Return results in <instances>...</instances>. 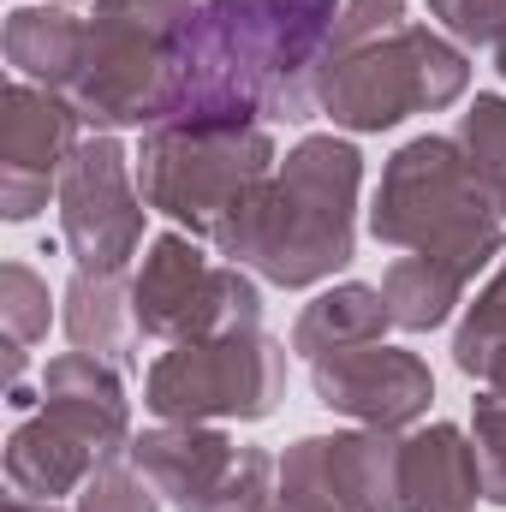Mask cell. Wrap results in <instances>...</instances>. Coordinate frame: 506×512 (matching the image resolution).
I'll use <instances>...</instances> for the list:
<instances>
[{"label": "cell", "instance_id": "1", "mask_svg": "<svg viewBox=\"0 0 506 512\" xmlns=\"http://www.w3.org/2000/svg\"><path fill=\"white\" fill-rule=\"evenodd\" d=\"M340 0H209L167 42V96L155 126L310 120L316 72Z\"/></svg>", "mask_w": 506, "mask_h": 512}, {"label": "cell", "instance_id": "2", "mask_svg": "<svg viewBox=\"0 0 506 512\" xmlns=\"http://www.w3.org/2000/svg\"><path fill=\"white\" fill-rule=\"evenodd\" d=\"M352 191L358 149L310 137L286 155L274 185H256L239 203L215 245L233 262H256L274 286H310L352 262Z\"/></svg>", "mask_w": 506, "mask_h": 512}, {"label": "cell", "instance_id": "3", "mask_svg": "<svg viewBox=\"0 0 506 512\" xmlns=\"http://www.w3.org/2000/svg\"><path fill=\"white\" fill-rule=\"evenodd\" d=\"M501 221L506 197L471 161H459V143L417 137L393 155V167L381 179L370 233L387 245H411V251L435 256L471 280L501 251Z\"/></svg>", "mask_w": 506, "mask_h": 512}, {"label": "cell", "instance_id": "4", "mask_svg": "<svg viewBox=\"0 0 506 512\" xmlns=\"http://www.w3.org/2000/svg\"><path fill=\"white\" fill-rule=\"evenodd\" d=\"M459 90H465V54L417 24H399L376 42L322 54V72H316V102L352 131L399 126L405 114L441 108Z\"/></svg>", "mask_w": 506, "mask_h": 512}, {"label": "cell", "instance_id": "5", "mask_svg": "<svg viewBox=\"0 0 506 512\" xmlns=\"http://www.w3.org/2000/svg\"><path fill=\"white\" fill-rule=\"evenodd\" d=\"M268 137L256 126H155L143 143V197L185 221L191 233L221 239L239 203L268 179Z\"/></svg>", "mask_w": 506, "mask_h": 512}, {"label": "cell", "instance_id": "6", "mask_svg": "<svg viewBox=\"0 0 506 512\" xmlns=\"http://www.w3.org/2000/svg\"><path fill=\"white\" fill-rule=\"evenodd\" d=\"M286 376V352L256 334L227 328L209 340H185L149 370V411L197 423V417H268Z\"/></svg>", "mask_w": 506, "mask_h": 512}, {"label": "cell", "instance_id": "7", "mask_svg": "<svg viewBox=\"0 0 506 512\" xmlns=\"http://www.w3.org/2000/svg\"><path fill=\"white\" fill-rule=\"evenodd\" d=\"M256 286L233 268H209L185 239H161L137 286H131V322L143 334L167 340H209L227 328H256Z\"/></svg>", "mask_w": 506, "mask_h": 512}, {"label": "cell", "instance_id": "8", "mask_svg": "<svg viewBox=\"0 0 506 512\" xmlns=\"http://www.w3.org/2000/svg\"><path fill=\"white\" fill-rule=\"evenodd\" d=\"M131 453H137V471L179 501V512H262L268 471H274L268 453L233 447L227 435H209V429H161V435H143Z\"/></svg>", "mask_w": 506, "mask_h": 512}, {"label": "cell", "instance_id": "9", "mask_svg": "<svg viewBox=\"0 0 506 512\" xmlns=\"http://www.w3.org/2000/svg\"><path fill=\"white\" fill-rule=\"evenodd\" d=\"M60 203H66V245L78 256V268L120 274L126 256L137 251L143 209H137V197L126 185V149L114 137H96V143L72 149Z\"/></svg>", "mask_w": 506, "mask_h": 512}, {"label": "cell", "instance_id": "10", "mask_svg": "<svg viewBox=\"0 0 506 512\" xmlns=\"http://www.w3.org/2000/svg\"><path fill=\"white\" fill-rule=\"evenodd\" d=\"M316 393L328 411H352L376 429H399L429 405V370L393 346H346L316 358Z\"/></svg>", "mask_w": 506, "mask_h": 512}, {"label": "cell", "instance_id": "11", "mask_svg": "<svg viewBox=\"0 0 506 512\" xmlns=\"http://www.w3.org/2000/svg\"><path fill=\"white\" fill-rule=\"evenodd\" d=\"M72 120H78L72 108L24 84L6 96V221H30L36 203L48 197V173L72 149Z\"/></svg>", "mask_w": 506, "mask_h": 512}, {"label": "cell", "instance_id": "12", "mask_svg": "<svg viewBox=\"0 0 506 512\" xmlns=\"http://www.w3.org/2000/svg\"><path fill=\"white\" fill-rule=\"evenodd\" d=\"M483 495V465L453 423L399 441V512H471Z\"/></svg>", "mask_w": 506, "mask_h": 512}, {"label": "cell", "instance_id": "13", "mask_svg": "<svg viewBox=\"0 0 506 512\" xmlns=\"http://www.w3.org/2000/svg\"><path fill=\"white\" fill-rule=\"evenodd\" d=\"M48 417H54L60 429H72L78 441H90L96 453H114V441L126 435L120 382H114L90 352H72V358L48 364Z\"/></svg>", "mask_w": 506, "mask_h": 512}, {"label": "cell", "instance_id": "14", "mask_svg": "<svg viewBox=\"0 0 506 512\" xmlns=\"http://www.w3.org/2000/svg\"><path fill=\"white\" fill-rule=\"evenodd\" d=\"M387 322H393V316H387V298H381V292H370V286H340V292L316 298V304L298 316L292 346H298L304 358H328V352L381 340Z\"/></svg>", "mask_w": 506, "mask_h": 512}, {"label": "cell", "instance_id": "15", "mask_svg": "<svg viewBox=\"0 0 506 512\" xmlns=\"http://www.w3.org/2000/svg\"><path fill=\"white\" fill-rule=\"evenodd\" d=\"M6 465H12V483L24 495H48L54 501L60 489H72L90 471V441H78L72 429H60L54 417H42V423H24L12 435Z\"/></svg>", "mask_w": 506, "mask_h": 512}, {"label": "cell", "instance_id": "16", "mask_svg": "<svg viewBox=\"0 0 506 512\" xmlns=\"http://www.w3.org/2000/svg\"><path fill=\"white\" fill-rule=\"evenodd\" d=\"M459 292H465V274H453L435 256H399L387 268V286H381L387 316L399 328H435V322H447V310L459 304Z\"/></svg>", "mask_w": 506, "mask_h": 512}, {"label": "cell", "instance_id": "17", "mask_svg": "<svg viewBox=\"0 0 506 512\" xmlns=\"http://www.w3.org/2000/svg\"><path fill=\"white\" fill-rule=\"evenodd\" d=\"M84 42L90 30H78L66 12H18L12 18V66H24L30 78H48V84H72L78 66H84Z\"/></svg>", "mask_w": 506, "mask_h": 512}, {"label": "cell", "instance_id": "18", "mask_svg": "<svg viewBox=\"0 0 506 512\" xmlns=\"http://www.w3.org/2000/svg\"><path fill=\"white\" fill-rule=\"evenodd\" d=\"M114 304H120V292H114V274H96V280H90V268H78V280H72V310H66V328H72L78 352H90V358H96V352H108V358L131 364V328H120Z\"/></svg>", "mask_w": 506, "mask_h": 512}, {"label": "cell", "instance_id": "19", "mask_svg": "<svg viewBox=\"0 0 506 512\" xmlns=\"http://www.w3.org/2000/svg\"><path fill=\"white\" fill-rule=\"evenodd\" d=\"M501 352H506V268L495 274V286L471 304V322L453 340V358H459L465 376H489Z\"/></svg>", "mask_w": 506, "mask_h": 512}, {"label": "cell", "instance_id": "20", "mask_svg": "<svg viewBox=\"0 0 506 512\" xmlns=\"http://www.w3.org/2000/svg\"><path fill=\"white\" fill-rule=\"evenodd\" d=\"M471 167L506 197V102L501 96H477V108L465 114V131H459Z\"/></svg>", "mask_w": 506, "mask_h": 512}, {"label": "cell", "instance_id": "21", "mask_svg": "<svg viewBox=\"0 0 506 512\" xmlns=\"http://www.w3.org/2000/svg\"><path fill=\"white\" fill-rule=\"evenodd\" d=\"M78 512H155V495H149V477L143 471H126L120 459H102L90 489H84V507Z\"/></svg>", "mask_w": 506, "mask_h": 512}, {"label": "cell", "instance_id": "22", "mask_svg": "<svg viewBox=\"0 0 506 512\" xmlns=\"http://www.w3.org/2000/svg\"><path fill=\"white\" fill-rule=\"evenodd\" d=\"M477 441H483V495L506 507V393L501 387L477 405Z\"/></svg>", "mask_w": 506, "mask_h": 512}, {"label": "cell", "instance_id": "23", "mask_svg": "<svg viewBox=\"0 0 506 512\" xmlns=\"http://www.w3.org/2000/svg\"><path fill=\"white\" fill-rule=\"evenodd\" d=\"M441 18H447V30L453 36H465V42H489V48H501L506 42V0H429Z\"/></svg>", "mask_w": 506, "mask_h": 512}, {"label": "cell", "instance_id": "24", "mask_svg": "<svg viewBox=\"0 0 506 512\" xmlns=\"http://www.w3.org/2000/svg\"><path fill=\"white\" fill-rule=\"evenodd\" d=\"M6 292H12V340L24 346V340H36L48 328V292L36 286V274L24 262L6 268Z\"/></svg>", "mask_w": 506, "mask_h": 512}, {"label": "cell", "instance_id": "25", "mask_svg": "<svg viewBox=\"0 0 506 512\" xmlns=\"http://www.w3.org/2000/svg\"><path fill=\"white\" fill-rule=\"evenodd\" d=\"M191 0H102V18H126V24H143V30H161L173 36L185 24Z\"/></svg>", "mask_w": 506, "mask_h": 512}, {"label": "cell", "instance_id": "26", "mask_svg": "<svg viewBox=\"0 0 506 512\" xmlns=\"http://www.w3.org/2000/svg\"><path fill=\"white\" fill-rule=\"evenodd\" d=\"M268 512H346L334 495H322V489H310V483H298V477H286V489H280V501Z\"/></svg>", "mask_w": 506, "mask_h": 512}, {"label": "cell", "instance_id": "27", "mask_svg": "<svg viewBox=\"0 0 506 512\" xmlns=\"http://www.w3.org/2000/svg\"><path fill=\"white\" fill-rule=\"evenodd\" d=\"M489 382H495V387H501V393H506V352H501V358H495V370H489Z\"/></svg>", "mask_w": 506, "mask_h": 512}, {"label": "cell", "instance_id": "28", "mask_svg": "<svg viewBox=\"0 0 506 512\" xmlns=\"http://www.w3.org/2000/svg\"><path fill=\"white\" fill-rule=\"evenodd\" d=\"M12 512H54V507H30V495H12Z\"/></svg>", "mask_w": 506, "mask_h": 512}, {"label": "cell", "instance_id": "29", "mask_svg": "<svg viewBox=\"0 0 506 512\" xmlns=\"http://www.w3.org/2000/svg\"><path fill=\"white\" fill-rule=\"evenodd\" d=\"M495 60H501V78H506V42H501V48H495Z\"/></svg>", "mask_w": 506, "mask_h": 512}]
</instances>
